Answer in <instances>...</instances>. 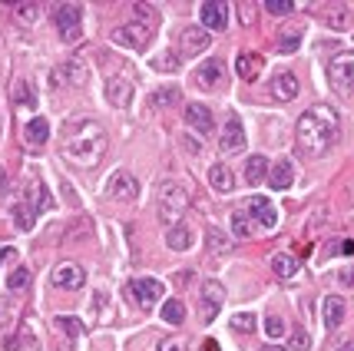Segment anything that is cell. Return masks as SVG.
Here are the masks:
<instances>
[{
  "label": "cell",
  "mask_w": 354,
  "mask_h": 351,
  "mask_svg": "<svg viewBox=\"0 0 354 351\" xmlns=\"http://www.w3.org/2000/svg\"><path fill=\"white\" fill-rule=\"evenodd\" d=\"M106 129L96 120H86V116H73V120L63 123L60 133V150L63 159L73 163L80 169H96L106 156Z\"/></svg>",
  "instance_id": "1"
},
{
  "label": "cell",
  "mask_w": 354,
  "mask_h": 351,
  "mask_svg": "<svg viewBox=\"0 0 354 351\" xmlns=\"http://www.w3.org/2000/svg\"><path fill=\"white\" fill-rule=\"evenodd\" d=\"M338 133H341L338 113L331 107H324V103L305 109L298 116V126H295V139H298L305 156H324L338 143Z\"/></svg>",
  "instance_id": "2"
},
{
  "label": "cell",
  "mask_w": 354,
  "mask_h": 351,
  "mask_svg": "<svg viewBox=\"0 0 354 351\" xmlns=\"http://www.w3.org/2000/svg\"><path fill=\"white\" fill-rule=\"evenodd\" d=\"M156 209H159V222L172 229L179 226V219L185 215L189 209V189L183 183H159V199H156Z\"/></svg>",
  "instance_id": "3"
},
{
  "label": "cell",
  "mask_w": 354,
  "mask_h": 351,
  "mask_svg": "<svg viewBox=\"0 0 354 351\" xmlns=\"http://www.w3.org/2000/svg\"><path fill=\"white\" fill-rule=\"evenodd\" d=\"M53 206V196L46 192V186L37 179V183L27 186V196L20 206H14V215H17V229H33V222H37V215L50 209Z\"/></svg>",
  "instance_id": "4"
},
{
  "label": "cell",
  "mask_w": 354,
  "mask_h": 351,
  "mask_svg": "<svg viewBox=\"0 0 354 351\" xmlns=\"http://www.w3.org/2000/svg\"><path fill=\"white\" fill-rule=\"evenodd\" d=\"M53 24L63 44H77L83 37V7L80 3H57L53 7Z\"/></svg>",
  "instance_id": "5"
},
{
  "label": "cell",
  "mask_w": 354,
  "mask_h": 351,
  "mask_svg": "<svg viewBox=\"0 0 354 351\" xmlns=\"http://www.w3.org/2000/svg\"><path fill=\"white\" fill-rule=\"evenodd\" d=\"M149 37H153V24L149 20H133V24H123V27L113 30V40L129 46V50H142L149 44Z\"/></svg>",
  "instance_id": "6"
},
{
  "label": "cell",
  "mask_w": 354,
  "mask_h": 351,
  "mask_svg": "<svg viewBox=\"0 0 354 351\" xmlns=\"http://www.w3.org/2000/svg\"><path fill=\"white\" fill-rule=\"evenodd\" d=\"M86 77H90V66H86L83 57H70L63 66H57V70L50 73L53 87H83Z\"/></svg>",
  "instance_id": "7"
},
{
  "label": "cell",
  "mask_w": 354,
  "mask_h": 351,
  "mask_svg": "<svg viewBox=\"0 0 354 351\" xmlns=\"http://www.w3.org/2000/svg\"><path fill=\"white\" fill-rule=\"evenodd\" d=\"M328 83L341 93L351 90L354 87V53H338L335 60H328Z\"/></svg>",
  "instance_id": "8"
},
{
  "label": "cell",
  "mask_w": 354,
  "mask_h": 351,
  "mask_svg": "<svg viewBox=\"0 0 354 351\" xmlns=\"http://www.w3.org/2000/svg\"><path fill=\"white\" fill-rule=\"evenodd\" d=\"M106 196L116 199V202H133L139 196V179L129 169H116L106 183Z\"/></svg>",
  "instance_id": "9"
},
{
  "label": "cell",
  "mask_w": 354,
  "mask_h": 351,
  "mask_svg": "<svg viewBox=\"0 0 354 351\" xmlns=\"http://www.w3.org/2000/svg\"><path fill=\"white\" fill-rule=\"evenodd\" d=\"M133 87H136V80L129 70L123 73H116V77H106V100L113 107H129V100H133Z\"/></svg>",
  "instance_id": "10"
},
{
  "label": "cell",
  "mask_w": 354,
  "mask_h": 351,
  "mask_svg": "<svg viewBox=\"0 0 354 351\" xmlns=\"http://www.w3.org/2000/svg\"><path fill=\"white\" fill-rule=\"evenodd\" d=\"M245 129H242V120L239 116H229L225 120V126H222V133H218V150L225 156H232V153H242L245 150Z\"/></svg>",
  "instance_id": "11"
},
{
  "label": "cell",
  "mask_w": 354,
  "mask_h": 351,
  "mask_svg": "<svg viewBox=\"0 0 354 351\" xmlns=\"http://www.w3.org/2000/svg\"><path fill=\"white\" fill-rule=\"evenodd\" d=\"M242 209L248 213V219H255L265 229H275L278 226V209L265 196H248L245 202H242Z\"/></svg>",
  "instance_id": "12"
},
{
  "label": "cell",
  "mask_w": 354,
  "mask_h": 351,
  "mask_svg": "<svg viewBox=\"0 0 354 351\" xmlns=\"http://www.w3.org/2000/svg\"><path fill=\"white\" fill-rule=\"evenodd\" d=\"M50 278H53V285H57V289H66V291H77V289L86 285V272H83V265H73V262L57 265Z\"/></svg>",
  "instance_id": "13"
},
{
  "label": "cell",
  "mask_w": 354,
  "mask_h": 351,
  "mask_svg": "<svg viewBox=\"0 0 354 351\" xmlns=\"http://www.w3.org/2000/svg\"><path fill=\"white\" fill-rule=\"evenodd\" d=\"M196 87L199 90H218V87H225V63L218 60H205L196 70Z\"/></svg>",
  "instance_id": "14"
},
{
  "label": "cell",
  "mask_w": 354,
  "mask_h": 351,
  "mask_svg": "<svg viewBox=\"0 0 354 351\" xmlns=\"http://www.w3.org/2000/svg\"><path fill=\"white\" fill-rule=\"evenodd\" d=\"M199 17H202V30H225L229 24V3H218V0H205L199 7Z\"/></svg>",
  "instance_id": "15"
},
{
  "label": "cell",
  "mask_w": 354,
  "mask_h": 351,
  "mask_svg": "<svg viewBox=\"0 0 354 351\" xmlns=\"http://www.w3.org/2000/svg\"><path fill=\"white\" fill-rule=\"evenodd\" d=\"M298 77L295 73H288V70H281V73H275L272 77V83H268V96L272 100H278V103H288V100H295L298 96Z\"/></svg>",
  "instance_id": "16"
},
{
  "label": "cell",
  "mask_w": 354,
  "mask_h": 351,
  "mask_svg": "<svg viewBox=\"0 0 354 351\" xmlns=\"http://www.w3.org/2000/svg\"><path fill=\"white\" fill-rule=\"evenodd\" d=\"M209 44H212V33L202 30V27H183V30H179V50H183L185 57L202 53Z\"/></svg>",
  "instance_id": "17"
},
{
  "label": "cell",
  "mask_w": 354,
  "mask_h": 351,
  "mask_svg": "<svg viewBox=\"0 0 354 351\" xmlns=\"http://www.w3.org/2000/svg\"><path fill=\"white\" fill-rule=\"evenodd\" d=\"M225 302V289L218 285L216 278H209V282H202V321H212L218 308Z\"/></svg>",
  "instance_id": "18"
},
{
  "label": "cell",
  "mask_w": 354,
  "mask_h": 351,
  "mask_svg": "<svg viewBox=\"0 0 354 351\" xmlns=\"http://www.w3.org/2000/svg\"><path fill=\"white\" fill-rule=\"evenodd\" d=\"M129 291H133V298H136L142 308H153L159 298H162V282H156V278H136L133 285H129Z\"/></svg>",
  "instance_id": "19"
},
{
  "label": "cell",
  "mask_w": 354,
  "mask_h": 351,
  "mask_svg": "<svg viewBox=\"0 0 354 351\" xmlns=\"http://www.w3.org/2000/svg\"><path fill=\"white\" fill-rule=\"evenodd\" d=\"M185 123H189L196 133H202V136H209V133L216 129L212 109L205 107V103H189V107H185Z\"/></svg>",
  "instance_id": "20"
},
{
  "label": "cell",
  "mask_w": 354,
  "mask_h": 351,
  "mask_svg": "<svg viewBox=\"0 0 354 351\" xmlns=\"http://www.w3.org/2000/svg\"><path fill=\"white\" fill-rule=\"evenodd\" d=\"M268 189H275V192H285L288 186L295 183V163L292 159H278L275 166H268Z\"/></svg>",
  "instance_id": "21"
},
{
  "label": "cell",
  "mask_w": 354,
  "mask_h": 351,
  "mask_svg": "<svg viewBox=\"0 0 354 351\" xmlns=\"http://www.w3.org/2000/svg\"><path fill=\"white\" fill-rule=\"evenodd\" d=\"M344 312H348L344 298H338V295H328V298H322V325L328 328V332H335L341 321H344Z\"/></svg>",
  "instance_id": "22"
},
{
  "label": "cell",
  "mask_w": 354,
  "mask_h": 351,
  "mask_svg": "<svg viewBox=\"0 0 354 351\" xmlns=\"http://www.w3.org/2000/svg\"><path fill=\"white\" fill-rule=\"evenodd\" d=\"M318 17H322L324 27H331V30H348L351 27V7L348 3H331Z\"/></svg>",
  "instance_id": "23"
},
{
  "label": "cell",
  "mask_w": 354,
  "mask_h": 351,
  "mask_svg": "<svg viewBox=\"0 0 354 351\" xmlns=\"http://www.w3.org/2000/svg\"><path fill=\"white\" fill-rule=\"evenodd\" d=\"M262 53H239L235 57V73L245 80V83H252V80H259V73H262Z\"/></svg>",
  "instance_id": "24"
},
{
  "label": "cell",
  "mask_w": 354,
  "mask_h": 351,
  "mask_svg": "<svg viewBox=\"0 0 354 351\" xmlns=\"http://www.w3.org/2000/svg\"><path fill=\"white\" fill-rule=\"evenodd\" d=\"M209 186L216 189L218 196H229L232 189H235V176H232V169L225 163H216V166H209Z\"/></svg>",
  "instance_id": "25"
},
{
  "label": "cell",
  "mask_w": 354,
  "mask_h": 351,
  "mask_svg": "<svg viewBox=\"0 0 354 351\" xmlns=\"http://www.w3.org/2000/svg\"><path fill=\"white\" fill-rule=\"evenodd\" d=\"M24 136H27L30 146H44L46 139H50V123H46L44 116H33V120L24 126Z\"/></svg>",
  "instance_id": "26"
},
{
  "label": "cell",
  "mask_w": 354,
  "mask_h": 351,
  "mask_svg": "<svg viewBox=\"0 0 354 351\" xmlns=\"http://www.w3.org/2000/svg\"><path fill=\"white\" fill-rule=\"evenodd\" d=\"M192 239H196V235H192V229H189V226H183V222H179V226H172V229L166 232V245H169L172 252H185V249L192 245Z\"/></svg>",
  "instance_id": "27"
},
{
  "label": "cell",
  "mask_w": 354,
  "mask_h": 351,
  "mask_svg": "<svg viewBox=\"0 0 354 351\" xmlns=\"http://www.w3.org/2000/svg\"><path fill=\"white\" fill-rule=\"evenodd\" d=\"M268 176V159L265 156H248L245 163V183L248 186H259Z\"/></svg>",
  "instance_id": "28"
},
{
  "label": "cell",
  "mask_w": 354,
  "mask_h": 351,
  "mask_svg": "<svg viewBox=\"0 0 354 351\" xmlns=\"http://www.w3.org/2000/svg\"><path fill=\"white\" fill-rule=\"evenodd\" d=\"M272 272L278 275V278H295L298 275V262H295V255H272Z\"/></svg>",
  "instance_id": "29"
},
{
  "label": "cell",
  "mask_w": 354,
  "mask_h": 351,
  "mask_svg": "<svg viewBox=\"0 0 354 351\" xmlns=\"http://www.w3.org/2000/svg\"><path fill=\"white\" fill-rule=\"evenodd\" d=\"M301 27H285V30L278 33V50L281 53H295L298 46H301Z\"/></svg>",
  "instance_id": "30"
},
{
  "label": "cell",
  "mask_w": 354,
  "mask_h": 351,
  "mask_svg": "<svg viewBox=\"0 0 354 351\" xmlns=\"http://www.w3.org/2000/svg\"><path fill=\"white\" fill-rule=\"evenodd\" d=\"M162 321H166V325H183L185 321V305L179 298H166V302H162Z\"/></svg>",
  "instance_id": "31"
},
{
  "label": "cell",
  "mask_w": 354,
  "mask_h": 351,
  "mask_svg": "<svg viewBox=\"0 0 354 351\" xmlns=\"http://www.w3.org/2000/svg\"><path fill=\"white\" fill-rule=\"evenodd\" d=\"M10 93H14V103H20V107H37V93L30 90V83L27 80H17L14 87H10Z\"/></svg>",
  "instance_id": "32"
},
{
  "label": "cell",
  "mask_w": 354,
  "mask_h": 351,
  "mask_svg": "<svg viewBox=\"0 0 354 351\" xmlns=\"http://www.w3.org/2000/svg\"><path fill=\"white\" fill-rule=\"evenodd\" d=\"M179 100H183V93H179V87H162V90H156V93H153V107H159V109L176 107Z\"/></svg>",
  "instance_id": "33"
},
{
  "label": "cell",
  "mask_w": 354,
  "mask_h": 351,
  "mask_svg": "<svg viewBox=\"0 0 354 351\" xmlns=\"http://www.w3.org/2000/svg\"><path fill=\"white\" fill-rule=\"evenodd\" d=\"M37 17H40V7H37V3H14V20L17 24L33 27V24H37Z\"/></svg>",
  "instance_id": "34"
},
{
  "label": "cell",
  "mask_w": 354,
  "mask_h": 351,
  "mask_svg": "<svg viewBox=\"0 0 354 351\" xmlns=\"http://www.w3.org/2000/svg\"><path fill=\"white\" fill-rule=\"evenodd\" d=\"M205 249H209L212 255H225V252H232L229 239H225V235H222L218 229H209V232H205Z\"/></svg>",
  "instance_id": "35"
},
{
  "label": "cell",
  "mask_w": 354,
  "mask_h": 351,
  "mask_svg": "<svg viewBox=\"0 0 354 351\" xmlns=\"http://www.w3.org/2000/svg\"><path fill=\"white\" fill-rule=\"evenodd\" d=\"M53 325H57V332H63L66 338L83 335V321L73 318V315H57V318H53Z\"/></svg>",
  "instance_id": "36"
},
{
  "label": "cell",
  "mask_w": 354,
  "mask_h": 351,
  "mask_svg": "<svg viewBox=\"0 0 354 351\" xmlns=\"http://www.w3.org/2000/svg\"><path fill=\"white\" fill-rule=\"evenodd\" d=\"M30 285V269L27 265H20V269H14V272L7 275V289L10 291H24Z\"/></svg>",
  "instance_id": "37"
},
{
  "label": "cell",
  "mask_w": 354,
  "mask_h": 351,
  "mask_svg": "<svg viewBox=\"0 0 354 351\" xmlns=\"http://www.w3.org/2000/svg\"><path fill=\"white\" fill-rule=\"evenodd\" d=\"M232 232H235L239 239H248V235H252V222H248L245 209H235V213H232Z\"/></svg>",
  "instance_id": "38"
},
{
  "label": "cell",
  "mask_w": 354,
  "mask_h": 351,
  "mask_svg": "<svg viewBox=\"0 0 354 351\" xmlns=\"http://www.w3.org/2000/svg\"><path fill=\"white\" fill-rule=\"evenodd\" d=\"M232 328H235V332H242V335L255 332V315H252V312H239V315H232Z\"/></svg>",
  "instance_id": "39"
},
{
  "label": "cell",
  "mask_w": 354,
  "mask_h": 351,
  "mask_svg": "<svg viewBox=\"0 0 354 351\" xmlns=\"http://www.w3.org/2000/svg\"><path fill=\"white\" fill-rule=\"evenodd\" d=\"M153 66L159 73H176V70H179V57H176V53H159L153 60Z\"/></svg>",
  "instance_id": "40"
},
{
  "label": "cell",
  "mask_w": 354,
  "mask_h": 351,
  "mask_svg": "<svg viewBox=\"0 0 354 351\" xmlns=\"http://www.w3.org/2000/svg\"><path fill=\"white\" fill-rule=\"evenodd\" d=\"M262 7L272 17H285V14H292V10H295V0H265Z\"/></svg>",
  "instance_id": "41"
},
{
  "label": "cell",
  "mask_w": 354,
  "mask_h": 351,
  "mask_svg": "<svg viewBox=\"0 0 354 351\" xmlns=\"http://www.w3.org/2000/svg\"><path fill=\"white\" fill-rule=\"evenodd\" d=\"M265 332H268V338H281L285 335V318L281 315H268L265 318Z\"/></svg>",
  "instance_id": "42"
},
{
  "label": "cell",
  "mask_w": 354,
  "mask_h": 351,
  "mask_svg": "<svg viewBox=\"0 0 354 351\" xmlns=\"http://www.w3.org/2000/svg\"><path fill=\"white\" fill-rule=\"evenodd\" d=\"M185 345H183V338H166L162 345H159V351H183Z\"/></svg>",
  "instance_id": "43"
},
{
  "label": "cell",
  "mask_w": 354,
  "mask_h": 351,
  "mask_svg": "<svg viewBox=\"0 0 354 351\" xmlns=\"http://www.w3.org/2000/svg\"><path fill=\"white\" fill-rule=\"evenodd\" d=\"M239 20H242L245 27H252V20H255V14L248 10V3H242V7H239Z\"/></svg>",
  "instance_id": "44"
},
{
  "label": "cell",
  "mask_w": 354,
  "mask_h": 351,
  "mask_svg": "<svg viewBox=\"0 0 354 351\" xmlns=\"http://www.w3.org/2000/svg\"><path fill=\"white\" fill-rule=\"evenodd\" d=\"M295 345H298V348H308V335H305V332H298V338H295Z\"/></svg>",
  "instance_id": "45"
},
{
  "label": "cell",
  "mask_w": 354,
  "mask_h": 351,
  "mask_svg": "<svg viewBox=\"0 0 354 351\" xmlns=\"http://www.w3.org/2000/svg\"><path fill=\"white\" fill-rule=\"evenodd\" d=\"M338 278H341V282H344V285H354V269H351V272H341Z\"/></svg>",
  "instance_id": "46"
},
{
  "label": "cell",
  "mask_w": 354,
  "mask_h": 351,
  "mask_svg": "<svg viewBox=\"0 0 354 351\" xmlns=\"http://www.w3.org/2000/svg\"><path fill=\"white\" fill-rule=\"evenodd\" d=\"M338 351H354V341H344V345H338Z\"/></svg>",
  "instance_id": "47"
},
{
  "label": "cell",
  "mask_w": 354,
  "mask_h": 351,
  "mask_svg": "<svg viewBox=\"0 0 354 351\" xmlns=\"http://www.w3.org/2000/svg\"><path fill=\"white\" fill-rule=\"evenodd\" d=\"M262 351H285V348H281V345H265Z\"/></svg>",
  "instance_id": "48"
},
{
  "label": "cell",
  "mask_w": 354,
  "mask_h": 351,
  "mask_svg": "<svg viewBox=\"0 0 354 351\" xmlns=\"http://www.w3.org/2000/svg\"><path fill=\"white\" fill-rule=\"evenodd\" d=\"M0 318H3V305H0Z\"/></svg>",
  "instance_id": "49"
}]
</instances>
